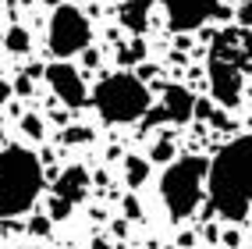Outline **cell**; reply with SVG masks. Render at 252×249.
<instances>
[{
    "label": "cell",
    "instance_id": "1",
    "mask_svg": "<svg viewBox=\"0 0 252 249\" xmlns=\"http://www.w3.org/2000/svg\"><path fill=\"white\" fill-rule=\"evenodd\" d=\"M210 203L224 221H245L252 210V136L231 139L213 157L206 175Z\"/></svg>",
    "mask_w": 252,
    "mask_h": 249
},
{
    "label": "cell",
    "instance_id": "2",
    "mask_svg": "<svg viewBox=\"0 0 252 249\" xmlns=\"http://www.w3.org/2000/svg\"><path fill=\"white\" fill-rule=\"evenodd\" d=\"M43 192V164L25 146L0 149V217H22Z\"/></svg>",
    "mask_w": 252,
    "mask_h": 249
},
{
    "label": "cell",
    "instance_id": "3",
    "mask_svg": "<svg viewBox=\"0 0 252 249\" xmlns=\"http://www.w3.org/2000/svg\"><path fill=\"white\" fill-rule=\"evenodd\" d=\"M149 89L142 75L135 71H110L96 82L93 89V107L99 110V118L107 125H131V121H142L146 110H149Z\"/></svg>",
    "mask_w": 252,
    "mask_h": 249
},
{
    "label": "cell",
    "instance_id": "4",
    "mask_svg": "<svg viewBox=\"0 0 252 249\" xmlns=\"http://www.w3.org/2000/svg\"><path fill=\"white\" fill-rule=\"evenodd\" d=\"M210 160L206 157H174L167 164V171L160 178V196L163 207L171 213V221H189L203 203Z\"/></svg>",
    "mask_w": 252,
    "mask_h": 249
},
{
    "label": "cell",
    "instance_id": "5",
    "mask_svg": "<svg viewBox=\"0 0 252 249\" xmlns=\"http://www.w3.org/2000/svg\"><path fill=\"white\" fill-rule=\"evenodd\" d=\"M89 39H93V25H89V18H86L75 4L54 7V14H50L46 43H50V54H54L57 61H68V57L82 54V50L89 46Z\"/></svg>",
    "mask_w": 252,
    "mask_h": 249
},
{
    "label": "cell",
    "instance_id": "6",
    "mask_svg": "<svg viewBox=\"0 0 252 249\" xmlns=\"http://www.w3.org/2000/svg\"><path fill=\"white\" fill-rule=\"evenodd\" d=\"M46 82H50V89H54V96L61 100L64 107H86L89 104V89H86V78H82L78 68H71L68 61H54V64H46Z\"/></svg>",
    "mask_w": 252,
    "mask_h": 249
},
{
    "label": "cell",
    "instance_id": "7",
    "mask_svg": "<svg viewBox=\"0 0 252 249\" xmlns=\"http://www.w3.org/2000/svg\"><path fill=\"white\" fill-rule=\"evenodd\" d=\"M210 93L220 107H238V100H242V71L220 50L210 57Z\"/></svg>",
    "mask_w": 252,
    "mask_h": 249
},
{
    "label": "cell",
    "instance_id": "8",
    "mask_svg": "<svg viewBox=\"0 0 252 249\" xmlns=\"http://www.w3.org/2000/svg\"><path fill=\"white\" fill-rule=\"evenodd\" d=\"M217 0H163V14H167V29L171 32H192L199 25H206L217 14Z\"/></svg>",
    "mask_w": 252,
    "mask_h": 249
},
{
    "label": "cell",
    "instance_id": "9",
    "mask_svg": "<svg viewBox=\"0 0 252 249\" xmlns=\"http://www.w3.org/2000/svg\"><path fill=\"white\" fill-rule=\"evenodd\" d=\"M195 118V96L178 86V82H171V86L163 89V104L149 114L146 110V125H157V121H174V125H185Z\"/></svg>",
    "mask_w": 252,
    "mask_h": 249
},
{
    "label": "cell",
    "instance_id": "10",
    "mask_svg": "<svg viewBox=\"0 0 252 249\" xmlns=\"http://www.w3.org/2000/svg\"><path fill=\"white\" fill-rule=\"evenodd\" d=\"M54 196L64 199V203H82V199L89 196V171L82 168V164H71V168H64L54 181Z\"/></svg>",
    "mask_w": 252,
    "mask_h": 249
},
{
    "label": "cell",
    "instance_id": "11",
    "mask_svg": "<svg viewBox=\"0 0 252 249\" xmlns=\"http://www.w3.org/2000/svg\"><path fill=\"white\" fill-rule=\"evenodd\" d=\"M149 7H153V0H125L121 7V25L128 32H135V36H142L146 25H149Z\"/></svg>",
    "mask_w": 252,
    "mask_h": 249
},
{
    "label": "cell",
    "instance_id": "12",
    "mask_svg": "<svg viewBox=\"0 0 252 249\" xmlns=\"http://www.w3.org/2000/svg\"><path fill=\"white\" fill-rule=\"evenodd\" d=\"M149 178V160L146 157H125V181L128 189H142Z\"/></svg>",
    "mask_w": 252,
    "mask_h": 249
},
{
    "label": "cell",
    "instance_id": "13",
    "mask_svg": "<svg viewBox=\"0 0 252 249\" xmlns=\"http://www.w3.org/2000/svg\"><path fill=\"white\" fill-rule=\"evenodd\" d=\"M4 46H7V54H29V46H32L29 29L25 25H11L7 36H4Z\"/></svg>",
    "mask_w": 252,
    "mask_h": 249
},
{
    "label": "cell",
    "instance_id": "14",
    "mask_svg": "<svg viewBox=\"0 0 252 249\" xmlns=\"http://www.w3.org/2000/svg\"><path fill=\"white\" fill-rule=\"evenodd\" d=\"M149 160L153 164H171L174 160V142L171 139H157L153 146H149Z\"/></svg>",
    "mask_w": 252,
    "mask_h": 249
},
{
    "label": "cell",
    "instance_id": "15",
    "mask_svg": "<svg viewBox=\"0 0 252 249\" xmlns=\"http://www.w3.org/2000/svg\"><path fill=\"white\" fill-rule=\"evenodd\" d=\"M146 57V43L142 39H131L125 50H121V64H139Z\"/></svg>",
    "mask_w": 252,
    "mask_h": 249
},
{
    "label": "cell",
    "instance_id": "16",
    "mask_svg": "<svg viewBox=\"0 0 252 249\" xmlns=\"http://www.w3.org/2000/svg\"><path fill=\"white\" fill-rule=\"evenodd\" d=\"M22 132L29 139H43V118H39V114H25V118H22Z\"/></svg>",
    "mask_w": 252,
    "mask_h": 249
},
{
    "label": "cell",
    "instance_id": "17",
    "mask_svg": "<svg viewBox=\"0 0 252 249\" xmlns=\"http://www.w3.org/2000/svg\"><path fill=\"white\" fill-rule=\"evenodd\" d=\"M89 139H93V128H82V125L64 128V142H68V146H82V142H89Z\"/></svg>",
    "mask_w": 252,
    "mask_h": 249
},
{
    "label": "cell",
    "instance_id": "18",
    "mask_svg": "<svg viewBox=\"0 0 252 249\" xmlns=\"http://www.w3.org/2000/svg\"><path fill=\"white\" fill-rule=\"evenodd\" d=\"M68 213H71V203H64V199L50 196V221H64Z\"/></svg>",
    "mask_w": 252,
    "mask_h": 249
},
{
    "label": "cell",
    "instance_id": "19",
    "mask_svg": "<svg viewBox=\"0 0 252 249\" xmlns=\"http://www.w3.org/2000/svg\"><path fill=\"white\" fill-rule=\"evenodd\" d=\"M195 118H206V121H224V118H217V110L210 100H195Z\"/></svg>",
    "mask_w": 252,
    "mask_h": 249
},
{
    "label": "cell",
    "instance_id": "20",
    "mask_svg": "<svg viewBox=\"0 0 252 249\" xmlns=\"http://www.w3.org/2000/svg\"><path fill=\"white\" fill-rule=\"evenodd\" d=\"M121 207H125V217H128V221H139V217H142V207H139V199H135V196H125V203H121Z\"/></svg>",
    "mask_w": 252,
    "mask_h": 249
},
{
    "label": "cell",
    "instance_id": "21",
    "mask_svg": "<svg viewBox=\"0 0 252 249\" xmlns=\"http://www.w3.org/2000/svg\"><path fill=\"white\" fill-rule=\"evenodd\" d=\"M238 25H242V29H252V0L238 4Z\"/></svg>",
    "mask_w": 252,
    "mask_h": 249
},
{
    "label": "cell",
    "instance_id": "22",
    "mask_svg": "<svg viewBox=\"0 0 252 249\" xmlns=\"http://www.w3.org/2000/svg\"><path fill=\"white\" fill-rule=\"evenodd\" d=\"M11 86H14V93H18V96H29V93H32V71H29V75H18V82H11Z\"/></svg>",
    "mask_w": 252,
    "mask_h": 249
},
{
    "label": "cell",
    "instance_id": "23",
    "mask_svg": "<svg viewBox=\"0 0 252 249\" xmlns=\"http://www.w3.org/2000/svg\"><path fill=\"white\" fill-rule=\"evenodd\" d=\"M29 231H32V235H50V217H32Z\"/></svg>",
    "mask_w": 252,
    "mask_h": 249
},
{
    "label": "cell",
    "instance_id": "24",
    "mask_svg": "<svg viewBox=\"0 0 252 249\" xmlns=\"http://www.w3.org/2000/svg\"><path fill=\"white\" fill-rule=\"evenodd\" d=\"M11 96H14V86H11V82H0V107H4Z\"/></svg>",
    "mask_w": 252,
    "mask_h": 249
},
{
    "label": "cell",
    "instance_id": "25",
    "mask_svg": "<svg viewBox=\"0 0 252 249\" xmlns=\"http://www.w3.org/2000/svg\"><path fill=\"white\" fill-rule=\"evenodd\" d=\"M224 242L234 249V246H238V231H227V235H224Z\"/></svg>",
    "mask_w": 252,
    "mask_h": 249
},
{
    "label": "cell",
    "instance_id": "26",
    "mask_svg": "<svg viewBox=\"0 0 252 249\" xmlns=\"http://www.w3.org/2000/svg\"><path fill=\"white\" fill-rule=\"evenodd\" d=\"M46 4H54V7H61V0H46Z\"/></svg>",
    "mask_w": 252,
    "mask_h": 249
},
{
    "label": "cell",
    "instance_id": "27",
    "mask_svg": "<svg viewBox=\"0 0 252 249\" xmlns=\"http://www.w3.org/2000/svg\"><path fill=\"white\" fill-rule=\"evenodd\" d=\"M93 249H110V246H99V242H96V246H93Z\"/></svg>",
    "mask_w": 252,
    "mask_h": 249
},
{
    "label": "cell",
    "instance_id": "28",
    "mask_svg": "<svg viewBox=\"0 0 252 249\" xmlns=\"http://www.w3.org/2000/svg\"><path fill=\"white\" fill-rule=\"evenodd\" d=\"M18 4H36V0H18Z\"/></svg>",
    "mask_w": 252,
    "mask_h": 249
}]
</instances>
